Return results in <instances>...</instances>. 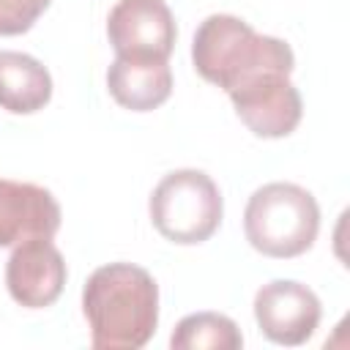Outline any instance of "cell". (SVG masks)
Instances as JSON below:
<instances>
[{
  "label": "cell",
  "instance_id": "6da1fadb",
  "mask_svg": "<svg viewBox=\"0 0 350 350\" xmlns=\"http://www.w3.org/2000/svg\"><path fill=\"white\" fill-rule=\"evenodd\" d=\"M82 312L96 350H139L159 325V284L139 265H101L82 287Z\"/></svg>",
  "mask_w": 350,
  "mask_h": 350
},
{
  "label": "cell",
  "instance_id": "7a4b0ae2",
  "mask_svg": "<svg viewBox=\"0 0 350 350\" xmlns=\"http://www.w3.org/2000/svg\"><path fill=\"white\" fill-rule=\"evenodd\" d=\"M197 74L232 93L262 74H293L295 55L287 41L257 33L232 14H211L200 22L191 41Z\"/></svg>",
  "mask_w": 350,
  "mask_h": 350
},
{
  "label": "cell",
  "instance_id": "3957f363",
  "mask_svg": "<svg viewBox=\"0 0 350 350\" xmlns=\"http://www.w3.org/2000/svg\"><path fill=\"white\" fill-rule=\"evenodd\" d=\"M320 230V208L298 183L273 180L260 186L243 211L246 241L265 257L290 260L312 249Z\"/></svg>",
  "mask_w": 350,
  "mask_h": 350
},
{
  "label": "cell",
  "instance_id": "277c9868",
  "mask_svg": "<svg viewBox=\"0 0 350 350\" xmlns=\"http://www.w3.org/2000/svg\"><path fill=\"white\" fill-rule=\"evenodd\" d=\"M148 211L161 238L180 246H194L219 230L224 202L211 175L202 170H175L159 180Z\"/></svg>",
  "mask_w": 350,
  "mask_h": 350
},
{
  "label": "cell",
  "instance_id": "5b68a950",
  "mask_svg": "<svg viewBox=\"0 0 350 350\" xmlns=\"http://www.w3.org/2000/svg\"><path fill=\"white\" fill-rule=\"evenodd\" d=\"M320 314L314 290L293 279H273L254 295V320L273 345L298 347L309 342L320 325Z\"/></svg>",
  "mask_w": 350,
  "mask_h": 350
},
{
  "label": "cell",
  "instance_id": "8992f818",
  "mask_svg": "<svg viewBox=\"0 0 350 350\" xmlns=\"http://www.w3.org/2000/svg\"><path fill=\"white\" fill-rule=\"evenodd\" d=\"M227 96L243 126L262 139L293 134L304 115V101L290 74H262Z\"/></svg>",
  "mask_w": 350,
  "mask_h": 350
},
{
  "label": "cell",
  "instance_id": "52a82bcc",
  "mask_svg": "<svg viewBox=\"0 0 350 350\" xmlns=\"http://www.w3.org/2000/svg\"><path fill=\"white\" fill-rule=\"evenodd\" d=\"M107 36L120 57L167 60L178 30L164 0H118L107 16Z\"/></svg>",
  "mask_w": 350,
  "mask_h": 350
},
{
  "label": "cell",
  "instance_id": "ba28073f",
  "mask_svg": "<svg viewBox=\"0 0 350 350\" xmlns=\"http://www.w3.org/2000/svg\"><path fill=\"white\" fill-rule=\"evenodd\" d=\"M66 260L52 238H30L16 243L5 265V287L19 306H52L66 284Z\"/></svg>",
  "mask_w": 350,
  "mask_h": 350
},
{
  "label": "cell",
  "instance_id": "9c48e42d",
  "mask_svg": "<svg viewBox=\"0 0 350 350\" xmlns=\"http://www.w3.org/2000/svg\"><path fill=\"white\" fill-rule=\"evenodd\" d=\"M60 205L49 189L22 180H0V249L30 238H55Z\"/></svg>",
  "mask_w": 350,
  "mask_h": 350
},
{
  "label": "cell",
  "instance_id": "30bf717a",
  "mask_svg": "<svg viewBox=\"0 0 350 350\" xmlns=\"http://www.w3.org/2000/svg\"><path fill=\"white\" fill-rule=\"evenodd\" d=\"M109 96L131 112H150L172 93V71L159 57H115L107 71Z\"/></svg>",
  "mask_w": 350,
  "mask_h": 350
},
{
  "label": "cell",
  "instance_id": "8fae6325",
  "mask_svg": "<svg viewBox=\"0 0 350 350\" xmlns=\"http://www.w3.org/2000/svg\"><path fill=\"white\" fill-rule=\"evenodd\" d=\"M52 98V77L41 60L25 52L0 49V107L14 115H33Z\"/></svg>",
  "mask_w": 350,
  "mask_h": 350
},
{
  "label": "cell",
  "instance_id": "7c38bea8",
  "mask_svg": "<svg viewBox=\"0 0 350 350\" xmlns=\"http://www.w3.org/2000/svg\"><path fill=\"white\" fill-rule=\"evenodd\" d=\"M172 350H238L243 345V336L227 314L219 312H194L186 314L172 336H170Z\"/></svg>",
  "mask_w": 350,
  "mask_h": 350
},
{
  "label": "cell",
  "instance_id": "4fadbf2b",
  "mask_svg": "<svg viewBox=\"0 0 350 350\" xmlns=\"http://www.w3.org/2000/svg\"><path fill=\"white\" fill-rule=\"evenodd\" d=\"M52 0H0V36H22L49 8Z\"/></svg>",
  "mask_w": 350,
  "mask_h": 350
}]
</instances>
